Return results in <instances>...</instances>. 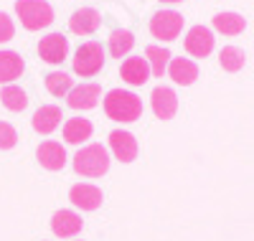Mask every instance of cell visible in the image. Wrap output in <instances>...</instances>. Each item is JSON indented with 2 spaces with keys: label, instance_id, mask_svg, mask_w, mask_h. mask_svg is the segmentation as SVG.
<instances>
[{
  "label": "cell",
  "instance_id": "obj_8",
  "mask_svg": "<svg viewBox=\"0 0 254 241\" xmlns=\"http://www.w3.org/2000/svg\"><path fill=\"white\" fill-rule=\"evenodd\" d=\"M38 56L46 63H64L69 56V38L61 33H49L38 41Z\"/></svg>",
  "mask_w": 254,
  "mask_h": 241
},
{
  "label": "cell",
  "instance_id": "obj_20",
  "mask_svg": "<svg viewBox=\"0 0 254 241\" xmlns=\"http://www.w3.org/2000/svg\"><path fill=\"white\" fill-rule=\"evenodd\" d=\"M211 26H214V31H219V33H224V36H239V33H244V28H247V20H244V15H239V13L226 10V13H216L214 20H211Z\"/></svg>",
  "mask_w": 254,
  "mask_h": 241
},
{
  "label": "cell",
  "instance_id": "obj_17",
  "mask_svg": "<svg viewBox=\"0 0 254 241\" xmlns=\"http://www.w3.org/2000/svg\"><path fill=\"white\" fill-rule=\"evenodd\" d=\"M168 76H171L178 86H190L196 79H198V66L196 61L190 59H171V63H168Z\"/></svg>",
  "mask_w": 254,
  "mask_h": 241
},
{
  "label": "cell",
  "instance_id": "obj_22",
  "mask_svg": "<svg viewBox=\"0 0 254 241\" xmlns=\"http://www.w3.org/2000/svg\"><path fill=\"white\" fill-rule=\"evenodd\" d=\"M145 59H147V63H150V74L163 79V74L168 71V63H171L173 56H171V51L163 49V46H147L145 49Z\"/></svg>",
  "mask_w": 254,
  "mask_h": 241
},
{
  "label": "cell",
  "instance_id": "obj_10",
  "mask_svg": "<svg viewBox=\"0 0 254 241\" xmlns=\"http://www.w3.org/2000/svg\"><path fill=\"white\" fill-rule=\"evenodd\" d=\"M102 99V86L99 84H79L69 92L66 97V104L71 109H81V112H87V109H94Z\"/></svg>",
  "mask_w": 254,
  "mask_h": 241
},
{
  "label": "cell",
  "instance_id": "obj_13",
  "mask_svg": "<svg viewBox=\"0 0 254 241\" xmlns=\"http://www.w3.org/2000/svg\"><path fill=\"white\" fill-rule=\"evenodd\" d=\"M150 107L158 120H173L176 109H178V97L171 86H155L150 94Z\"/></svg>",
  "mask_w": 254,
  "mask_h": 241
},
{
  "label": "cell",
  "instance_id": "obj_6",
  "mask_svg": "<svg viewBox=\"0 0 254 241\" xmlns=\"http://www.w3.org/2000/svg\"><path fill=\"white\" fill-rule=\"evenodd\" d=\"M214 43H216L214 31L206 26H193V28H188V33L183 38V49H186V54L196 56V59H206L214 51Z\"/></svg>",
  "mask_w": 254,
  "mask_h": 241
},
{
  "label": "cell",
  "instance_id": "obj_11",
  "mask_svg": "<svg viewBox=\"0 0 254 241\" xmlns=\"http://www.w3.org/2000/svg\"><path fill=\"white\" fill-rule=\"evenodd\" d=\"M69 201H71L76 208H81V211H97V208L102 206V201H104V195H102V190H99L97 185H92V183H76V185L69 190Z\"/></svg>",
  "mask_w": 254,
  "mask_h": 241
},
{
  "label": "cell",
  "instance_id": "obj_25",
  "mask_svg": "<svg viewBox=\"0 0 254 241\" xmlns=\"http://www.w3.org/2000/svg\"><path fill=\"white\" fill-rule=\"evenodd\" d=\"M219 63H221V69L229 71V74H237L244 69V51L237 49V46H224L219 51Z\"/></svg>",
  "mask_w": 254,
  "mask_h": 241
},
{
  "label": "cell",
  "instance_id": "obj_15",
  "mask_svg": "<svg viewBox=\"0 0 254 241\" xmlns=\"http://www.w3.org/2000/svg\"><path fill=\"white\" fill-rule=\"evenodd\" d=\"M61 120H64L61 107H56V104H41L36 112H33L31 124H33V129H36L38 135H51L54 129L61 124Z\"/></svg>",
  "mask_w": 254,
  "mask_h": 241
},
{
  "label": "cell",
  "instance_id": "obj_5",
  "mask_svg": "<svg viewBox=\"0 0 254 241\" xmlns=\"http://www.w3.org/2000/svg\"><path fill=\"white\" fill-rule=\"evenodd\" d=\"M150 33L160 41H176L183 33V15L178 10H158L150 18Z\"/></svg>",
  "mask_w": 254,
  "mask_h": 241
},
{
  "label": "cell",
  "instance_id": "obj_18",
  "mask_svg": "<svg viewBox=\"0 0 254 241\" xmlns=\"http://www.w3.org/2000/svg\"><path fill=\"white\" fill-rule=\"evenodd\" d=\"M26 71V61L18 51H0V84H13Z\"/></svg>",
  "mask_w": 254,
  "mask_h": 241
},
{
  "label": "cell",
  "instance_id": "obj_9",
  "mask_svg": "<svg viewBox=\"0 0 254 241\" xmlns=\"http://www.w3.org/2000/svg\"><path fill=\"white\" fill-rule=\"evenodd\" d=\"M36 160L41 163V168L56 173V170H61L64 165H66L69 158H66V150H64L61 142H56V140H44V142L38 145V150H36Z\"/></svg>",
  "mask_w": 254,
  "mask_h": 241
},
{
  "label": "cell",
  "instance_id": "obj_7",
  "mask_svg": "<svg viewBox=\"0 0 254 241\" xmlns=\"http://www.w3.org/2000/svg\"><path fill=\"white\" fill-rule=\"evenodd\" d=\"M107 150L120 163H132L137 158V152H140L135 135L127 132V129H115V132H110V147Z\"/></svg>",
  "mask_w": 254,
  "mask_h": 241
},
{
  "label": "cell",
  "instance_id": "obj_27",
  "mask_svg": "<svg viewBox=\"0 0 254 241\" xmlns=\"http://www.w3.org/2000/svg\"><path fill=\"white\" fill-rule=\"evenodd\" d=\"M13 36H15V23H13V18L5 15V13H0V43L13 41Z\"/></svg>",
  "mask_w": 254,
  "mask_h": 241
},
{
  "label": "cell",
  "instance_id": "obj_28",
  "mask_svg": "<svg viewBox=\"0 0 254 241\" xmlns=\"http://www.w3.org/2000/svg\"><path fill=\"white\" fill-rule=\"evenodd\" d=\"M160 3H183V0H160Z\"/></svg>",
  "mask_w": 254,
  "mask_h": 241
},
{
  "label": "cell",
  "instance_id": "obj_16",
  "mask_svg": "<svg viewBox=\"0 0 254 241\" xmlns=\"http://www.w3.org/2000/svg\"><path fill=\"white\" fill-rule=\"evenodd\" d=\"M99 26H102V15L94 8H79L69 18V28L76 36H92Z\"/></svg>",
  "mask_w": 254,
  "mask_h": 241
},
{
  "label": "cell",
  "instance_id": "obj_2",
  "mask_svg": "<svg viewBox=\"0 0 254 241\" xmlns=\"http://www.w3.org/2000/svg\"><path fill=\"white\" fill-rule=\"evenodd\" d=\"M110 150L94 142V145H87V147H81L76 155H74V170L79 175H84V178H102L104 173L110 170Z\"/></svg>",
  "mask_w": 254,
  "mask_h": 241
},
{
  "label": "cell",
  "instance_id": "obj_1",
  "mask_svg": "<svg viewBox=\"0 0 254 241\" xmlns=\"http://www.w3.org/2000/svg\"><path fill=\"white\" fill-rule=\"evenodd\" d=\"M104 115L115 122L130 124L142 117V99L135 92H125V89H112L104 97Z\"/></svg>",
  "mask_w": 254,
  "mask_h": 241
},
{
  "label": "cell",
  "instance_id": "obj_12",
  "mask_svg": "<svg viewBox=\"0 0 254 241\" xmlns=\"http://www.w3.org/2000/svg\"><path fill=\"white\" fill-rule=\"evenodd\" d=\"M84 221L76 211H69V208H61L51 216V231L59 236V239H71L81 231Z\"/></svg>",
  "mask_w": 254,
  "mask_h": 241
},
{
  "label": "cell",
  "instance_id": "obj_26",
  "mask_svg": "<svg viewBox=\"0 0 254 241\" xmlns=\"http://www.w3.org/2000/svg\"><path fill=\"white\" fill-rule=\"evenodd\" d=\"M18 145V132L10 122H0V150H13Z\"/></svg>",
  "mask_w": 254,
  "mask_h": 241
},
{
  "label": "cell",
  "instance_id": "obj_21",
  "mask_svg": "<svg viewBox=\"0 0 254 241\" xmlns=\"http://www.w3.org/2000/svg\"><path fill=\"white\" fill-rule=\"evenodd\" d=\"M0 104L10 112H23L28 107V94L20 89L18 84H5L3 89H0Z\"/></svg>",
  "mask_w": 254,
  "mask_h": 241
},
{
  "label": "cell",
  "instance_id": "obj_19",
  "mask_svg": "<svg viewBox=\"0 0 254 241\" xmlns=\"http://www.w3.org/2000/svg\"><path fill=\"white\" fill-rule=\"evenodd\" d=\"M94 132V127L89 120H84V117H71L66 120V124H64V140H66L69 145H81V142H87Z\"/></svg>",
  "mask_w": 254,
  "mask_h": 241
},
{
  "label": "cell",
  "instance_id": "obj_14",
  "mask_svg": "<svg viewBox=\"0 0 254 241\" xmlns=\"http://www.w3.org/2000/svg\"><path fill=\"white\" fill-rule=\"evenodd\" d=\"M120 76L130 86H142L147 79H150V63H147V59H142V56H130V59L122 61Z\"/></svg>",
  "mask_w": 254,
  "mask_h": 241
},
{
  "label": "cell",
  "instance_id": "obj_4",
  "mask_svg": "<svg viewBox=\"0 0 254 241\" xmlns=\"http://www.w3.org/2000/svg\"><path fill=\"white\" fill-rule=\"evenodd\" d=\"M74 74H79L81 79H92L102 71L104 66V49H102V43L99 41H87V43H81V46L76 49L74 59Z\"/></svg>",
  "mask_w": 254,
  "mask_h": 241
},
{
  "label": "cell",
  "instance_id": "obj_24",
  "mask_svg": "<svg viewBox=\"0 0 254 241\" xmlns=\"http://www.w3.org/2000/svg\"><path fill=\"white\" fill-rule=\"evenodd\" d=\"M71 89H74V79L66 71H51L46 76V92L51 97H69Z\"/></svg>",
  "mask_w": 254,
  "mask_h": 241
},
{
  "label": "cell",
  "instance_id": "obj_23",
  "mask_svg": "<svg viewBox=\"0 0 254 241\" xmlns=\"http://www.w3.org/2000/svg\"><path fill=\"white\" fill-rule=\"evenodd\" d=\"M135 46V36L130 31H125V28H115L110 33V54L115 59H122L125 54H130Z\"/></svg>",
  "mask_w": 254,
  "mask_h": 241
},
{
  "label": "cell",
  "instance_id": "obj_3",
  "mask_svg": "<svg viewBox=\"0 0 254 241\" xmlns=\"http://www.w3.org/2000/svg\"><path fill=\"white\" fill-rule=\"evenodd\" d=\"M15 15L20 18V26L26 31H41L54 23V8L46 0H18Z\"/></svg>",
  "mask_w": 254,
  "mask_h": 241
}]
</instances>
